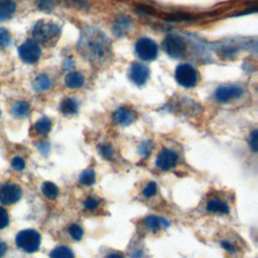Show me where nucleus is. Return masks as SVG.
<instances>
[{"mask_svg":"<svg viewBox=\"0 0 258 258\" xmlns=\"http://www.w3.org/2000/svg\"><path fill=\"white\" fill-rule=\"evenodd\" d=\"M78 50L83 58L94 67H104L112 58L111 42L101 30L92 26L82 29Z\"/></svg>","mask_w":258,"mask_h":258,"instance_id":"1","label":"nucleus"},{"mask_svg":"<svg viewBox=\"0 0 258 258\" xmlns=\"http://www.w3.org/2000/svg\"><path fill=\"white\" fill-rule=\"evenodd\" d=\"M34 42L41 44H49L52 41L57 40L61 33L58 25L52 22L40 21L34 25L31 30Z\"/></svg>","mask_w":258,"mask_h":258,"instance_id":"2","label":"nucleus"},{"mask_svg":"<svg viewBox=\"0 0 258 258\" xmlns=\"http://www.w3.org/2000/svg\"><path fill=\"white\" fill-rule=\"evenodd\" d=\"M15 242L18 248L25 252L33 253L36 252L41 245V235L39 232L32 229L23 230L17 234Z\"/></svg>","mask_w":258,"mask_h":258,"instance_id":"3","label":"nucleus"},{"mask_svg":"<svg viewBox=\"0 0 258 258\" xmlns=\"http://www.w3.org/2000/svg\"><path fill=\"white\" fill-rule=\"evenodd\" d=\"M162 49L171 58L182 59L187 52V45L181 36L169 34L162 43Z\"/></svg>","mask_w":258,"mask_h":258,"instance_id":"4","label":"nucleus"},{"mask_svg":"<svg viewBox=\"0 0 258 258\" xmlns=\"http://www.w3.org/2000/svg\"><path fill=\"white\" fill-rule=\"evenodd\" d=\"M176 80L185 88H193L198 83L197 71L189 64L180 65L176 69Z\"/></svg>","mask_w":258,"mask_h":258,"instance_id":"5","label":"nucleus"},{"mask_svg":"<svg viewBox=\"0 0 258 258\" xmlns=\"http://www.w3.org/2000/svg\"><path fill=\"white\" fill-rule=\"evenodd\" d=\"M135 52L141 60L153 61L157 57L158 49L156 44L153 40L143 38L136 43Z\"/></svg>","mask_w":258,"mask_h":258,"instance_id":"6","label":"nucleus"},{"mask_svg":"<svg viewBox=\"0 0 258 258\" xmlns=\"http://www.w3.org/2000/svg\"><path fill=\"white\" fill-rule=\"evenodd\" d=\"M41 48L39 44L34 41H26L18 48V54L21 59L26 64H34L40 60Z\"/></svg>","mask_w":258,"mask_h":258,"instance_id":"7","label":"nucleus"},{"mask_svg":"<svg viewBox=\"0 0 258 258\" xmlns=\"http://www.w3.org/2000/svg\"><path fill=\"white\" fill-rule=\"evenodd\" d=\"M23 195L22 189L15 183L6 182L0 185V202L4 205H12L21 200Z\"/></svg>","mask_w":258,"mask_h":258,"instance_id":"8","label":"nucleus"},{"mask_svg":"<svg viewBox=\"0 0 258 258\" xmlns=\"http://www.w3.org/2000/svg\"><path fill=\"white\" fill-rule=\"evenodd\" d=\"M243 93L242 88L230 85V86H221L217 88L215 92V98L220 103H226L230 100L237 99L240 97Z\"/></svg>","mask_w":258,"mask_h":258,"instance_id":"9","label":"nucleus"},{"mask_svg":"<svg viewBox=\"0 0 258 258\" xmlns=\"http://www.w3.org/2000/svg\"><path fill=\"white\" fill-rule=\"evenodd\" d=\"M179 156L177 153L171 150H162L156 158V167L162 171H170L178 163Z\"/></svg>","mask_w":258,"mask_h":258,"instance_id":"10","label":"nucleus"},{"mask_svg":"<svg viewBox=\"0 0 258 258\" xmlns=\"http://www.w3.org/2000/svg\"><path fill=\"white\" fill-rule=\"evenodd\" d=\"M129 76H130V79L134 84L141 86L145 84L147 79H149L150 70L146 66L137 63L131 67L130 72H129Z\"/></svg>","mask_w":258,"mask_h":258,"instance_id":"11","label":"nucleus"},{"mask_svg":"<svg viewBox=\"0 0 258 258\" xmlns=\"http://www.w3.org/2000/svg\"><path fill=\"white\" fill-rule=\"evenodd\" d=\"M136 118V114L131 109L127 107H120L113 113V119L120 125L131 124Z\"/></svg>","mask_w":258,"mask_h":258,"instance_id":"12","label":"nucleus"},{"mask_svg":"<svg viewBox=\"0 0 258 258\" xmlns=\"http://www.w3.org/2000/svg\"><path fill=\"white\" fill-rule=\"evenodd\" d=\"M15 10L16 4L14 0H0V23L9 20Z\"/></svg>","mask_w":258,"mask_h":258,"instance_id":"13","label":"nucleus"},{"mask_svg":"<svg viewBox=\"0 0 258 258\" xmlns=\"http://www.w3.org/2000/svg\"><path fill=\"white\" fill-rule=\"evenodd\" d=\"M131 28V21L127 16H119L113 26V32L118 36L126 35Z\"/></svg>","mask_w":258,"mask_h":258,"instance_id":"14","label":"nucleus"},{"mask_svg":"<svg viewBox=\"0 0 258 258\" xmlns=\"http://www.w3.org/2000/svg\"><path fill=\"white\" fill-rule=\"evenodd\" d=\"M145 226L152 230L154 233L157 232L160 228H167L170 226V223L163 218H159L156 216H149L144 220Z\"/></svg>","mask_w":258,"mask_h":258,"instance_id":"15","label":"nucleus"},{"mask_svg":"<svg viewBox=\"0 0 258 258\" xmlns=\"http://www.w3.org/2000/svg\"><path fill=\"white\" fill-rule=\"evenodd\" d=\"M207 210L211 213H216V214H229L230 212L229 206L226 204V203L219 199L210 200L207 204Z\"/></svg>","mask_w":258,"mask_h":258,"instance_id":"16","label":"nucleus"},{"mask_svg":"<svg viewBox=\"0 0 258 258\" xmlns=\"http://www.w3.org/2000/svg\"><path fill=\"white\" fill-rule=\"evenodd\" d=\"M65 82L70 89H78L84 85V76L79 72H71L66 76Z\"/></svg>","mask_w":258,"mask_h":258,"instance_id":"17","label":"nucleus"},{"mask_svg":"<svg viewBox=\"0 0 258 258\" xmlns=\"http://www.w3.org/2000/svg\"><path fill=\"white\" fill-rule=\"evenodd\" d=\"M29 104L25 101H17L11 107V111L16 117H26L29 113Z\"/></svg>","mask_w":258,"mask_h":258,"instance_id":"18","label":"nucleus"},{"mask_svg":"<svg viewBox=\"0 0 258 258\" xmlns=\"http://www.w3.org/2000/svg\"><path fill=\"white\" fill-rule=\"evenodd\" d=\"M60 110H61V112L65 115L75 114L78 111V104L75 100L72 98H66L61 103Z\"/></svg>","mask_w":258,"mask_h":258,"instance_id":"19","label":"nucleus"},{"mask_svg":"<svg viewBox=\"0 0 258 258\" xmlns=\"http://www.w3.org/2000/svg\"><path fill=\"white\" fill-rule=\"evenodd\" d=\"M51 86H52V81L47 75H45V74L39 75L33 81V89L38 92L47 91L51 88Z\"/></svg>","mask_w":258,"mask_h":258,"instance_id":"20","label":"nucleus"},{"mask_svg":"<svg viewBox=\"0 0 258 258\" xmlns=\"http://www.w3.org/2000/svg\"><path fill=\"white\" fill-rule=\"evenodd\" d=\"M52 129V122L48 117H43L34 125V130L39 135L45 136L47 135Z\"/></svg>","mask_w":258,"mask_h":258,"instance_id":"21","label":"nucleus"},{"mask_svg":"<svg viewBox=\"0 0 258 258\" xmlns=\"http://www.w3.org/2000/svg\"><path fill=\"white\" fill-rule=\"evenodd\" d=\"M42 192L50 200H54L59 195L58 187L54 185V183L51 182V181H46V182L43 183Z\"/></svg>","mask_w":258,"mask_h":258,"instance_id":"22","label":"nucleus"},{"mask_svg":"<svg viewBox=\"0 0 258 258\" xmlns=\"http://www.w3.org/2000/svg\"><path fill=\"white\" fill-rule=\"evenodd\" d=\"M51 258H75L73 251L67 246H59L54 248L51 254Z\"/></svg>","mask_w":258,"mask_h":258,"instance_id":"23","label":"nucleus"},{"mask_svg":"<svg viewBox=\"0 0 258 258\" xmlns=\"http://www.w3.org/2000/svg\"><path fill=\"white\" fill-rule=\"evenodd\" d=\"M80 182L82 183V185L84 186H92L94 185V182L96 181V175H95V172L93 170H86L85 172L82 173V175L80 176Z\"/></svg>","mask_w":258,"mask_h":258,"instance_id":"24","label":"nucleus"},{"mask_svg":"<svg viewBox=\"0 0 258 258\" xmlns=\"http://www.w3.org/2000/svg\"><path fill=\"white\" fill-rule=\"evenodd\" d=\"M58 0H35V5L41 11L51 12L56 7Z\"/></svg>","mask_w":258,"mask_h":258,"instance_id":"25","label":"nucleus"},{"mask_svg":"<svg viewBox=\"0 0 258 258\" xmlns=\"http://www.w3.org/2000/svg\"><path fill=\"white\" fill-rule=\"evenodd\" d=\"M11 43V35L9 31L4 28L0 27V49L7 48Z\"/></svg>","mask_w":258,"mask_h":258,"instance_id":"26","label":"nucleus"},{"mask_svg":"<svg viewBox=\"0 0 258 258\" xmlns=\"http://www.w3.org/2000/svg\"><path fill=\"white\" fill-rule=\"evenodd\" d=\"M69 233L74 240H76V241L82 240V238L84 236V231H83L82 227L77 225V224H73L70 226Z\"/></svg>","mask_w":258,"mask_h":258,"instance_id":"27","label":"nucleus"},{"mask_svg":"<svg viewBox=\"0 0 258 258\" xmlns=\"http://www.w3.org/2000/svg\"><path fill=\"white\" fill-rule=\"evenodd\" d=\"M153 147H154L153 142L150 141V140H146V141H144V142H142L140 144V146H139V154L143 157H147L151 155V153L153 151Z\"/></svg>","mask_w":258,"mask_h":258,"instance_id":"28","label":"nucleus"},{"mask_svg":"<svg viewBox=\"0 0 258 258\" xmlns=\"http://www.w3.org/2000/svg\"><path fill=\"white\" fill-rule=\"evenodd\" d=\"M156 192H157L156 183L154 181H151L145 186V188L142 191V194L145 198H152L156 194Z\"/></svg>","mask_w":258,"mask_h":258,"instance_id":"29","label":"nucleus"},{"mask_svg":"<svg viewBox=\"0 0 258 258\" xmlns=\"http://www.w3.org/2000/svg\"><path fill=\"white\" fill-rule=\"evenodd\" d=\"M99 201L93 197H89L84 202V207L86 210L89 211H94L99 206Z\"/></svg>","mask_w":258,"mask_h":258,"instance_id":"30","label":"nucleus"},{"mask_svg":"<svg viewBox=\"0 0 258 258\" xmlns=\"http://www.w3.org/2000/svg\"><path fill=\"white\" fill-rule=\"evenodd\" d=\"M99 153L105 158H111L113 155V149L109 144H102L99 146Z\"/></svg>","mask_w":258,"mask_h":258,"instance_id":"31","label":"nucleus"},{"mask_svg":"<svg viewBox=\"0 0 258 258\" xmlns=\"http://www.w3.org/2000/svg\"><path fill=\"white\" fill-rule=\"evenodd\" d=\"M9 224V217L6 210L0 207V229H4Z\"/></svg>","mask_w":258,"mask_h":258,"instance_id":"32","label":"nucleus"},{"mask_svg":"<svg viewBox=\"0 0 258 258\" xmlns=\"http://www.w3.org/2000/svg\"><path fill=\"white\" fill-rule=\"evenodd\" d=\"M11 167L16 171H23L26 168V161L20 156H15L11 160Z\"/></svg>","mask_w":258,"mask_h":258,"instance_id":"33","label":"nucleus"},{"mask_svg":"<svg viewBox=\"0 0 258 258\" xmlns=\"http://www.w3.org/2000/svg\"><path fill=\"white\" fill-rule=\"evenodd\" d=\"M250 146H251V149L253 150L254 153L257 152V150H258V133H257V130H254L252 132V134L250 135Z\"/></svg>","mask_w":258,"mask_h":258,"instance_id":"34","label":"nucleus"},{"mask_svg":"<svg viewBox=\"0 0 258 258\" xmlns=\"http://www.w3.org/2000/svg\"><path fill=\"white\" fill-rule=\"evenodd\" d=\"M221 245H222V247H223L224 249H226V250H228V251H230V252H234V251H235L233 245H232L230 242H228V241H223L222 243H221Z\"/></svg>","mask_w":258,"mask_h":258,"instance_id":"35","label":"nucleus"},{"mask_svg":"<svg viewBox=\"0 0 258 258\" xmlns=\"http://www.w3.org/2000/svg\"><path fill=\"white\" fill-rule=\"evenodd\" d=\"M6 250H7V245L3 241L0 240V258L6 253Z\"/></svg>","mask_w":258,"mask_h":258,"instance_id":"36","label":"nucleus"},{"mask_svg":"<svg viewBox=\"0 0 258 258\" xmlns=\"http://www.w3.org/2000/svg\"><path fill=\"white\" fill-rule=\"evenodd\" d=\"M106 258H124L122 254L118 253V252H111V253H109Z\"/></svg>","mask_w":258,"mask_h":258,"instance_id":"37","label":"nucleus"},{"mask_svg":"<svg viewBox=\"0 0 258 258\" xmlns=\"http://www.w3.org/2000/svg\"><path fill=\"white\" fill-rule=\"evenodd\" d=\"M0 116H1V111H0Z\"/></svg>","mask_w":258,"mask_h":258,"instance_id":"38","label":"nucleus"}]
</instances>
